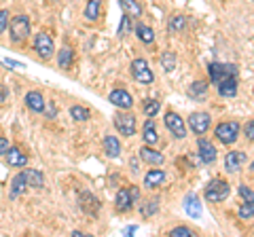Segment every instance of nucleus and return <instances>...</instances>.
Listing matches in <instances>:
<instances>
[{
  "label": "nucleus",
  "mask_w": 254,
  "mask_h": 237,
  "mask_svg": "<svg viewBox=\"0 0 254 237\" xmlns=\"http://www.w3.org/2000/svg\"><path fill=\"white\" fill-rule=\"evenodd\" d=\"M240 133H242V125L237 121H222L216 125V129H214L216 140L225 146H233L235 142L240 140Z\"/></svg>",
  "instance_id": "nucleus-1"
},
{
  "label": "nucleus",
  "mask_w": 254,
  "mask_h": 237,
  "mask_svg": "<svg viewBox=\"0 0 254 237\" xmlns=\"http://www.w3.org/2000/svg\"><path fill=\"white\" fill-rule=\"evenodd\" d=\"M229 195H231V184H229L227 180H222V178L210 180L208 186H205V191H203L205 201H210V203H220V201H225Z\"/></svg>",
  "instance_id": "nucleus-2"
},
{
  "label": "nucleus",
  "mask_w": 254,
  "mask_h": 237,
  "mask_svg": "<svg viewBox=\"0 0 254 237\" xmlns=\"http://www.w3.org/2000/svg\"><path fill=\"white\" fill-rule=\"evenodd\" d=\"M6 30H9V36L15 45L26 43L30 36V17L28 15H15Z\"/></svg>",
  "instance_id": "nucleus-3"
},
{
  "label": "nucleus",
  "mask_w": 254,
  "mask_h": 237,
  "mask_svg": "<svg viewBox=\"0 0 254 237\" xmlns=\"http://www.w3.org/2000/svg\"><path fill=\"white\" fill-rule=\"evenodd\" d=\"M113 123H115V129L121 133L123 138H131V136H136V117H133L129 110H121L119 108L117 113L113 115Z\"/></svg>",
  "instance_id": "nucleus-4"
},
{
  "label": "nucleus",
  "mask_w": 254,
  "mask_h": 237,
  "mask_svg": "<svg viewBox=\"0 0 254 237\" xmlns=\"http://www.w3.org/2000/svg\"><path fill=\"white\" fill-rule=\"evenodd\" d=\"M131 76L138 85H153L155 83V74L144 58H136L131 61Z\"/></svg>",
  "instance_id": "nucleus-5"
},
{
  "label": "nucleus",
  "mask_w": 254,
  "mask_h": 237,
  "mask_svg": "<svg viewBox=\"0 0 254 237\" xmlns=\"http://www.w3.org/2000/svg\"><path fill=\"white\" fill-rule=\"evenodd\" d=\"M163 121H165V127L170 129V133L176 140H185L187 138V121L182 118L178 113H174V110H168L163 117Z\"/></svg>",
  "instance_id": "nucleus-6"
},
{
  "label": "nucleus",
  "mask_w": 254,
  "mask_h": 237,
  "mask_svg": "<svg viewBox=\"0 0 254 237\" xmlns=\"http://www.w3.org/2000/svg\"><path fill=\"white\" fill-rule=\"evenodd\" d=\"M208 74L214 85H218L222 78L237 76V66L235 64H222V61H210L208 64Z\"/></svg>",
  "instance_id": "nucleus-7"
},
{
  "label": "nucleus",
  "mask_w": 254,
  "mask_h": 237,
  "mask_svg": "<svg viewBox=\"0 0 254 237\" xmlns=\"http://www.w3.org/2000/svg\"><path fill=\"white\" fill-rule=\"evenodd\" d=\"M34 53H36L43 61H47V59L53 58L55 45H53V38L47 34V32H38V34L34 36Z\"/></svg>",
  "instance_id": "nucleus-8"
},
{
  "label": "nucleus",
  "mask_w": 254,
  "mask_h": 237,
  "mask_svg": "<svg viewBox=\"0 0 254 237\" xmlns=\"http://www.w3.org/2000/svg\"><path fill=\"white\" fill-rule=\"evenodd\" d=\"M210 123H212V118H210L208 113H193L187 118V127L193 131L195 136H203V133H208Z\"/></svg>",
  "instance_id": "nucleus-9"
},
{
  "label": "nucleus",
  "mask_w": 254,
  "mask_h": 237,
  "mask_svg": "<svg viewBox=\"0 0 254 237\" xmlns=\"http://www.w3.org/2000/svg\"><path fill=\"white\" fill-rule=\"evenodd\" d=\"M138 157H140V161H144L146 165H150V168H161V165L165 163L163 153L155 151V148L148 146V144H142V148L138 151Z\"/></svg>",
  "instance_id": "nucleus-10"
},
{
  "label": "nucleus",
  "mask_w": 254,
  "mask_h": 237,
  "mask_svg": "<svg viewBox=\"0 0 254 237\" xmlns=\"http://www.w3.org/2000/svg\"><path fill=\"white\" fill-rule=\"evenodd\" d=\"M246 163H248V155H246L244 151H231L225 157V172L227 174H237Z\"/></svg>",
  "instance_id": "nucleus-11"
},
{
  "label": "nucleus",
  "mask_w": 254,
  "mask_h": 237,
  "mask_svg": "<svg viewBox=\"0 0 254 237\" xmlns=\"http://www.w3.org/2000/svg\"><path fill=\"white\" fill-rule=\"evenodd\" d=\"M197 151H199V157H201V161L205 165L214 163V161H216V157H218L216 146L212 144V140L203 138V136H199V140H197Z\"/></svg>",
  "instance_id": "nucleus-12"
},
{
  "label": "nucleus",
  "mask_w": 254,
  "mask_h": 237,
  "mask_svg": "<svg viewBox=\"0 0 254 237\" xmlns=\"http://www.w3.org/2000/svg\"><path fill=\"white\" fill-rule=\"evenodd\" d=\"M133 199H131V193H129V186H123L119 188L117 195H115V210L119 214H127L131 208H133Z\"/></svg>",
  "instance_id": "nucleus-13"
},
{
  "label": "nucleus",
  "mask_w": 254,
  "mask_h": 237,
  "mask_svg": "<svg viewBox=\"0 0 254 237\" xmlns=\"http://www.w3.org/2000/svg\"><path fill=\"white\" fill-rule=\"evenodd\" d=\"M108 102L113 106L121 108V110H131V106H133L131 93L125 91V89H113V91H110V96H108Z\"/></svg>",
  "instance_id": "nucleus-14"
},
{
  "label": "nucleus",
  "mask_w": 254,
  "mask_h": 237,
  "mask_svg": "<svg viewBox=\"0 0 254 237\" xmlns=\"http://www.w3.org/2000/svg\"><path fill=\"white\" fill-rule=\"evenodd\" d=\"M78 205H81V210L85 212V214H89V216H95L100 212V208H102V203H100V199L95 197L93 193H81V197H78Z\"/></svg>",
  "instance_id": "nucleus-15"
},
{
  "label": "nucleus",
  "mask_w": 254,
  "mask_h": 237,
  "mask_svg": "<svg viewBox=\"0 0 254 237\" xmlns=\"http://www.w3.org/2000/svg\"><path fill=\"white\" fill-rule=\"evenodd\" d=\"M182 208H185L189 218H201L203 208H201V201H199V197H197V193H189L185 197V201H182Z\"/></svg>",
  "instance_id": "nucleus-16"
},
{
  "label": "nucleus",
  "mask_w": 254,
  "mask_h": 237,
  "mask_svg": "<svg viewBox=\"0 0 254 237\" xmlns=\"http://www.w3.org/2000/svg\"><path fill=\"white\" fill-rule=\"evenodd\" d=\"M216 87V91H218V96L220 98H225V100H231L237 96V76H229V78H222V81L218 85H214Z\"/></svg>",
  "instance_id": "nucleus-17"
},
{
  "label": "nucleus",
  "mask_w": 254,
  "mask_h": 237,
  "mask_svg": "<svg viewBox=\"0 0 254 237\" xmlns=\"http://www.w3.org/2000/svg\"><path fill=\"white\" fill-rule=\"evenodd\" d=\"M26 106L32 110V113H36V115H41V113H45V106H47V100H45V96L41 91H28L26 93Z\"/></svg>",
  "instance_id": "nucleus-18"
},
{
  "label": "nucleus",
  "mask_w": 254,
  "mask_h": 237,
  "mask_svg": "<svg viewBox=\"0 0 254 237\" xmlns=\"http://www.w3.org/2000/svg\"><path fill=\"white\" fill-rule=\"evenodd\" d=\"M6 163H9V168H26L28 155L19 146H9V151H6Z\"/></svg>",
  "instance_id": "nucleus-19"
},
{
  "label": "nucleus",
  "mask_w": 254,
  "mask_h": 237,
  "mask_svg": "<svg viewBox=\"0 0 254 237\" xmlns=\"http://www.w3.org/2000/svg\"><path fill=\"white\" fill-rule=\"evenodd\" d=\"M142 144H148V146H155L159 142V133H157V127H155V118H146L144 127H142Z\"/></svg>",
  "instance_id": "nucleus-20"
},
{
  "label": "nucleus",
  "mask_w": 254,
  "mask_h": 237,
  "mask_svg": "<svg viewBox=\"0 0 254 237\" xmlns=\"http://www.w3.org/2000/svg\"><path fill=\"white\" fill-rule=\"evenodd\" d=\"M58 66L62 70H70L74 66V49L70 45H64L58 53Z\"/></svg>",
  "instance_id": "nucleus-21"
},
{
  "label": "nucleus",
  "mask_w": 254,
  "mask_h": 237,
  "mask_svg": "<svg viewBox=\"0 0 254 237\" xmlns=\"http://www.w3.org/2000/svg\"><path fill=\"white\" fill-rule=\"evenodd\" d=\"M163 182H165V172L163 170L153 168V170L146 172V176H144V186L146 188H159Z\"/></svg>",
  "instance_id": "nucleus-22"
},
{
  "label": "nucleus",
  "mask_w": 254,
  "mask_h": 237,
  "mask_svg": "<svg viewBox=\"0 0 254 237\" xmlns=\"http://www.w3.org/2000/svg\"><path fill=\"white\" fill-rule=\"evenodd\" d=\"M104 153H106V157H110V159H117L119 155H121V142H119V138L117 136H104Z\"/></svg>",
  "instance_id": "nucleus-23"
},
{
  "label": "nucleus",
  "mask_w": 254,
  "mask_h": 237,
  "mask_svg": "<svg viewBox=\"0 0 254 237\" xmlns=\"http://www.w3.org/2000/svg\"><path fill=\"white\" fill-rule=\"evenodd\" d=\"M21 174H23V178H26V184L30 188H43L45 186L43 172H38V170H26V172H21Z\"/></svg>",
  "instance_id": "nucleus-24"
},
{
  "label": "nucleus",
  "mask_w": 254,
  "mask_h": 237,
  "mask_svg": "<svg viewBox=\"0 0 254 237\" xmlns=\"http://www.w3.org/2000/svg\"><path fill=\"white\" fill-rule=\"evenodd\" d=\"M133 34H136L138 41L144 43V45H153L155 43V32H153V28L150 26H146V23H138V26L133 28Z\"/></svg>",
  "instance_id": "nucleus-25"
},
{
  "label": "nucleus",
  "mask_w": 254,
  "mask_h": 237,
  "mask_svg": "<svg viewBox=\"0 0 254 237\" xmlns=\"http://www.w3.org/2000/svg\"><path fill=\"white\" fill-rule=\"evenodd\" d=\"M119 4H121L123 13H127L131 19L142 17V4L138 2V0H119Z\"/></svg>",
  "instance_id": "nucleus-26"
},
{
  "label": "nucleus",
  "mask_w": 254,
  "mask_h": 237,
  "mask_svg": "<svg viewBox=\"0 0 254 237\" xmlns=\"http://www.w3.org/2000/svg\"><path fill=\"white\" fill-rule=\"evenodd\" d=\"M159 205H161L159 197H153V199H144V203L140 205V214L144 216V218H153L157 212H159Z\"/></svg>",
  "instance_id": "nucleus-27"
},
{
  "label": "nucleus",
  "mask_w": 254,
  "mask_h": 237,
  "mask_svg": "<svg viewBox=\"0 0 254 237\" xmlns=\"http://www.w3.org/2000/svg\"><path fill=\"white\" fill-rule=\"evenodd\" d=\"M85 19L87 21H95V19H100V15H102V0H89L85 6Z\"/></svg>",
  "instance_id": "nucleus-28"
},
{
  "label": "nucleus",
  "mask_w": 254,
  "mask_h": 237,
  "mask_svg": "<svg viewBox=\"0 0 254 237\" xmlns=\"http://www.w3.org/2000/svg\"><path fill=\"white\" fill-rule=\"evenodd\" d=\"M237 218H242V220L254 218V195L252 197H246V199L242 201L240 210H237Z\"/></svg>",
  "instance_id": "nucleus-29"
},
{
  "label": "nucleus",
  "mask_w": 254,
  "mask_h": 237,
  "mask_svg": "<svg viewBox=\"0 0 254 237\" xmlns=\"http://www.w3.org/2000/svg\"><path fill=\"white\" fill-rule=\"evenodd\" d=\"M26 186H28L26 184V178H23V174L19 172L17 176L11 180V199H17L21 193H26Z\"/></svg>",
  "instance_id": "nucleus-30"
},
{
  "label": "nucleus",
  "mask_w": 254,
  "mask_h": 237,
  "mask_svg": "<svg viewBox=\"0 0 254 237\" xmlns=\"http://www.w3.org/2000/svg\"><path fill=\"white\" fill-rule=\"evenodd\" d=\"M142 110H144V117L153 118L159 115V110H161V102L155 100V98H146L144 102H142Z\"/></svg>",
  "instance_id": "nucleus-31"
},
{
  "label": "nucleus",
  "mask_w": 254,
  "mask_h": 237,
  "mask_svg": "<svg viewBox=\"0 0 254 237\" xmlns=\"http://www.w3.org/2000/svg\"><path fill=\"white\" fill-rule=\"evenodd\" d=\"M70 117H72V121H76V123H85V121H89L91 113H89V108L74 104V106H70Z\"/></svg>",
  "instance_id": "nucleus-32"
},
{
  "label": "nucleus",
  "mask_w": 254,
  "mask_h": 237,
  "mask_svg": "<svg viewBox=\"0 0 254 237\" xmlns=\"http://www.w3.org/2000/svg\"><path fill=\"white\" fill-rule=\"evenodd\" d=\"M205 93H208V83L205 81H195L193 85L189 87V96L195 100H203Z\"/></svg>",
  "instance_id": "nucleus-33"
},
{
  "label": "nucleus",
  "mask_w": 254,
  "mask_h": 237,
  "mask_svg": "<svg viewBox=\"0 0 254 237\" xmlns=\"http://www.w3.org/2000/svg\"><path fill=\"white\" fill-rule=\"evenodd\" d=\"M133 32V26H131V17L127 13H123V17H121V23H119V30H117V36L119 38H125L127 34H131Z\"/></svg>",
  "instance_id": "nucleus-34"
},
{
  "label": "nucleus",
  "mask_w": 254,
  "mask_h": 237,
  "mask_svg": "<svg viewBox=\"0 0 254 237\" xmlns=\"http://www.w3.org/2000/svg\"><path fill=\"white\" fill-rule=\"evenodd\" d=\"M185 26H187V17H185V15H174V17L170 19V23H168V30L172 34H178V32L185 30Z\"/></svg>",
  "instance_id": "nucleus-35"
},
{
  "label": "nucleus",
  "mask_w": 254,
  "mask_h": 237,
  "mask_svg": "<svg viewBox=\"0 0 254 237\" xmlns=\"http://www.w3.org/2000/svg\"><path fill=\"white\" fill-rule=\"evenodd\" d=\"M176 64H178V59H176V55H174L172 51L161 53V66H163L165 72H174V68H176Z\"/></svg>",
  "instance_id": "nucleus-36"
},
{
  "label": "nucleus",
  "mask_w": 254,
  "mask_h": 237,
  "mask_svg": "<svg viewBox=\"0 0 254 237\" xmlns=\"http://www.w3.org/2000/svg\"><path fill=\"white\" fill-rule=\"evenodd\" d=\"M170 237H193V229L190 227H185V225H180V227H174L172 231H168Z\"/></svg>",
  "instance_id": "nucleus-37"
},
{
  "label": "nucleus",
  "mask_w": 254,
  "mask_h": 237,
  "mask_svg": "<svg viewBox=\"0 0 254 237\" xmlns=\"http://www.w3.org/2000/svg\"><path fill=\"white\" fill-rule=\"evenodd\" d=\"M9 11H6V9H2V11H0V34H4L6 32V28H9Z\"/></svg>",
  "instance_id": "nucleus-38"
},
{
  "label": "nucleus",
  "mask_w": 254,
  "mask_h": 237,
  "mask_svg": "<svg viewBox=\"0 0 254 237\" xmlns=\"http://www.w3.org/2000/svg\"><path fill=\"white\" fill-rule=\"evenodd\" d=\"M242 131L246 133V138H248L250 142H254V121H248V123H246L244 127H242Z\"/></svg>",
  "instance_id": "nucleus-39"
},
{
  "label": "nucleus",
  "mask_w": 254,
  "mask_h": 237,
  "mask_svg": "<svg viewBox=\"0 0 254 237\" xmlns=\"http://www.w3.org/2000/svg\"><path fill=\"white\" fill-rule=\"evenodd\" d=\"M45 113H47V118H55V117H58V110H55L53 102H49V104L45 106ZM45 113H43V115H45Z\"/></svg>",
  "instance_id": "nucleus-40"
},
{
  "label": "nucleus",
  "mask_w": 254,
  "mask_h": 237,
  "mask_svg": "<svg viewBox=\"0 0 254 237\" xmlns=\"http://www.w3.org/2000/svg\"><path fill=\"white\" fill-rule=\"evenodd\" d=\"M6 100H9V89H6V87L0 83V106H2Z\"/></svg>",
  "instance_id": "nucleus-41"
},
{
  "label": "nucleus",
  "mask_w": 254,
  "mask_h": 237,
  "mask_svg": "<svg viewBox=\"0 0 254 237\" xmlns=\"http://www.w3.org/2000/svg\"><path fill=\"white\" fill-rule=\"evenodd\" d=\"M9 140H6V138H0V157H2V155H6V151H9Z\"/></svg>",
  "instance_id": "nucleus-42"
},
{
  "label": "nucleus",
  "mask_w": 254,
  "mask_h": 237,
  "mask_svg": "<svg viewBox=\"0 0 254 237\" xmlns=\"http://www.w3.org/2000/svg\"><path fill=\"white\" fill-rule=\"evenodd\" d=\"M129 193H131V199H133V203L142 201V199H140V188H138V186H129Z\"/></svg>",
  "instance_id": "nucleus-43"
},
{
  "label": "nucleus",
  "mask_w": 254,
  "mask_h": 237,
  "mask_svg": "<svg viewBox=\"0 0 254 237\" xmlns=\"http://www.w3.org/2000/svg\"><path fill=\"white\" fill-rule=\"evenodd\" d=\"M4 64L11 66V68H21L23 66V64H19V61H15V59H4Z\"/></svg>",
  "instance_id": "nucleus-44"
},
{
  "label": "nucleus",
  "mask_w": 254,
  "mask_h": 237,
  "mask_svg": "<svg viewBox=\"0 0 254 237\" xmlns=\"http://www.w3.org/2000/svg\"><path fill=\"white\" fill-rule=\"evenodd\" d=\"M72 235H74V237H85V233H83V231H72Z\"/></svg>",
  "instance_id": "nucleus-45"
},
{
  "label": "nucleus",
  "mask_w": 254,
  "mask_h": 237,
  "mask_svg": "<svg viewBox=\"0 0 254 237\" xmlns=\"http://www.w3.org/2000/svg\"><path fill=\"white\" fill-rule=\"evenodd\" d=\"M250 170H252V172H254V161H252V163H250Z\"/></svg>",
  "instance_id": "nucleus-46"
}]
</instances>
